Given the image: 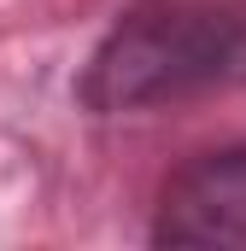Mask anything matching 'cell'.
I'll return each instance as SVG.
<instances>
[{"mask_svg":"<svg viewBox=\"0 0 246 251\" xmlns=\"http://www.w3.org/2000/svg\"><path fill=\"white\" fill-rule=\"evenodd\" d=\"M246 88V0H129L76 76L88 117H141Z\"/></svg>","mask_w":246,"mask_h":251,"instance_id":"obj_1","label":"cell"},{"mask_svg":"<svg viewBox=\"0 0 246 251\" xmlns=\"http://www.w3.org/2000/svg\"><path fill=\"white\" fill-rule=\"evenodd\" d=\"M147 240L153 246L246 251V140L205 146L164 176Z\"/></svg>","mask_w":246,"mask_h":251,"instance_id":"obj_2","label":"cell"}]
</instances>
